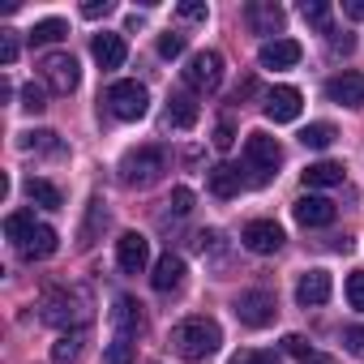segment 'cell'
<instances>
[{"mask_svg":"<svg viewBox=\"0 0 364 364\" xmlns=\"http://www.w3.org/2000/svg\"><path fill=\"white\" fill-rule=\"evenodd\" d=\"M171 210H176V215H189V210H193V189H185V185L171 189Z\"/></svg>","mask_w":364,"mask_h":364,"instance_id":"37","label":"cell"},{"mask_svg":"<svg viewBox=\"0 0 364 364\" xmlns=\"http://www.w3.org/2000/svg\"><path fill=\"white\" fill-rule=\"evenodd\" d=\"M304 364H334V360H330V355H309Z\"/></svg>","mask_w":364,"mask_h":364,"instance_id":"45","label":"cell"},{"mask_svg":"<svg viewBox=\"0 0 364 364\" xmlns=\"http://www.w3.org/2000/svg\"><path fill=\"white\" fill-rule=\"evenodd\" d=\"M90 309H95V300H90L86 287H52L43 296V321L60 326V330H69V326L82 330L90 321Z\"/></svg>","mask_w":364,"mask_h":364,"instance_id":"3","label":"cell"},{"mask_svg":"<svg viewBox=\"0 0 364 364\" xmlns=\"http://www.w3.org/2000/svg\"><path fill=\"white\" fill-rule=\"evenodd\" d=\"M185 82H189V90H219V82H223V56L219 52H198L189 60V69H185Z\"/></svg>","mask_w":364,"mask_h":364,"instance_id":"9","label":"cell"},{"mask_svg":"<svg viewBox=\"0 0 364 364\" xmlns=\"http://www.w3.org/2000/svg\"><path fill=\"white\" fill-rule=\"evenodd\" d=\"M176 14H180V18H185V22H206V14H210V9L202 5V0H185V5H180Z\"/></svg>","mask_w":364,"mask_h":364,"instance_id":"36","label":"cell"},{"mask_svg":"<svg viewBox=\"0 0 364 364\" xmlns=\"http://www.w3.org/2000/svg\"><path fill=\"white\" fill-rule=\"evenodd\" d=\"M82 355V330H73V334H60L56 343H52V360L56 364H73Z\"/></svg>","mask_w":364,"mask_h":364,"instance_id":"28","label":"cell"},{"mask_svg":"<svg viewBox=\"0 0 364 364\" xmlns=\"http://www.w3.org/2000/svg\"><path fill=\"white\" fill-rule=\"evenodd\" d=\"M163 171H167V150H163V146H137V150H129V154L120 159V180H124L129 189H150V185H159Z\"/></svg>","mask_w":364,"mask_h":364,"instance_id":"4","label":"cell"},{"mask_svg":"<svg viewBox=\"0 0 364 364\" xmlns=\"http://www.w3.org/2000/svg\"><path fill=\"white\" fill-rule=\"evenodd\" d=\"M245 159H249V171H253V185H266V180L279 171V163H283V146L270 133H249Z\"/></svg>","mask_w":364,"mask_h":364,"instance_id":"5","label":"cell"},{"mask_svg":"<svg viewBox=\"0 0 364 364\" xmlns=\"http://www.w3.org/2000/svg\"><path fill=\"white\" fill-rule=\"evenodd\" d=\"M300 56H304V48L296 39H270V43H262L257 65L262 69H291V65H300Z\"/></svg>","mask_w":364,"mask_h":364,"instance_id":"15","label":"cell"},{"mask_svg":"<svg viewBox=\"0 0 364 364\" xmlns=\"http://www.w3.org/2000/svg\"><path fill=\"white\" fill-rule=\"evenodd\" d=\"M219 343H223V330L210 317H185L180 326H171V347H176L180 360H193L198 364V360L215 355Z\"/></svg>","mask_w":364,"mask_h":364,"instance_id":"2","label":"cell"},{"mask_svg":"<svg viewBox=\"0 0 364 364\" xmlns=\"http://www.w3.org/2000/svg\"><path fill=\"white\" fill-rule=\"evenodd\" d=\"M300 176H304V185H309V189H334V185H343L347 167H343V163H330V159H321V163H309Z\"/></svg>","mask_w":364,"mask_h":364,"instance_id":"21","label":"cell"},{"mask_svg":"<svg viewBox=\"0 0 364 364\" xmlns=\"http://www.w3.org/2000/svg\"><path fill=\"white\" fill-rule=\"evenodd\" d=\"M90 52H95L99 69H120L124 56H129V43H124V35H107V31H103V35H95Z\"/></svg>","mask_w":364,"mask_h":364,"instance_id":"19","label":"cell"},{"mask_svg":"<svg viewBox=\"0 0 364 364\" xmlns=\"http://www.w3.org/2000/svg\"><path fill=\"white\" fill-rule=\"evenodd\" d=\"M39 69H43V82H48L56 95H73L77 82H82V69H77V60H73L69 52H48V56L39 60Z\"/></svg>","mask_w":364,"mask_h":364,"instance_id":"7","label":"cell"},{"mask_svg":"<svg viewBox=\"0 0 364 364\" xmlns=\"http://www.w3.org/2000/svg\"><path fill=\"white\" fill-rule=\"evenodd\" d=\"M245 18H249L253 35H283V22H287V14L274 5V0H253L245 9Z\"/></svg>","mask_w":364,"mask_h":364,"instance_id":"17","label":"cell"},{"mask_svg":"<svg viewBox=\"0 0 364 364\" xmlns=\"http://www.w3.org/2000/svg\"><path fill=\"white\" fill-rule=\"evenodd\" d=\"M116 262H120L124 274H141L146 262H150V240H146L141 232H124V236L116 240Z\"/></svg>","mask_w":364,"mask_h":364,"instance_id":"11","label":"cell"},{"mask_svg":"<svg viewBox=\"0 0 364 364\" xmlns=\"http://www.w3.org/2000/svg\"><path fill=\"white\" fill-rule=\"evenodd\" d=\"M232 146H236V129H232V120H223L215 129V150H232Z\"/></svg>","mask_w":364,"mask_h":364,"instance_id":"38","label":"cell"},{"mask_svg":"<svg viewBox=\"0 0 364 364\" xmlns=\"http://www.w3.org/2000/svg\"><path fill=\"white\" fill-rule=\"evenodd\" d=\"M283 351H287V355H300V360H309V355H313V351H309V343H304L300 334H287V338H283Z\"/></svg>","mask_w":364,"mask_h":364,"instance_id":"42","label":"cell"},{"mask_svg":"<svg viewBox=\"0 0 364 364\" xmlns=\"http://www.w3.org/2000/svg\"><path fill=\"white\" fill-rule=\"evenodd\" d=\"M198 116H202V107H198L193 95H171V103H167V124L171 129H193Z\"/></svg>","mask_w":364,"mask_h":364,"instance_id":"23","label":"cell"},{"mask_svg":"<svg viewBox=\"0 0 364 364\" xmlns=\"http://www.w3.org/2000/svg\"><path fill=\"white\" fill-rule=\"evenodd\" d=\"M326 99L338 107H364V73H338L326 82Z\"/></svg>","mask_w":364,"mask_h":364,"instance_id":"14","label":"cell"},{"mask_svg":"<svg viewBox=\"0 0 364 364\" xmlns=\"http://www.w3.org/2000/svg\"><path fill=\"white\" fill-rule=\"evenodd\" d=\"M300 14H304V22H309L313 31L330 35V5H326V0H304V5H300Z\"/></svg>","mask_w":364,"mask_h":364,"instance_id":"29","label":"cell"},{"mask_svg":"<svg viewBox=\"0 0 364 364\" xmlns=\"http://www.w3.org/2000/svg\"><path fill=\"white\" fill-rule=\"evenodd\" d=\"M150 283H154V291H176L180 283H185V257H176V253H163L159 262H154V274H150Z\"/></svg>","mask_w":364,"mask_h":364,"instance_id":"18","label":"cell"},{"mask_svg":"<svg viewBox=\"0 0 364 364\" xmlns=\"http://www.w3.org/2000/svg\"><path fill=\"white\" fill-rule=\"evenodd\" d=\"M22 189H26V198H31L35 206H43V210H60V206H65L60 189L52 185V180H43V176H31V180H26Z\"/></svg>","mask_w":364,"mask_h":364,"instance_id":"24","label":"cell"},{"mask_svg":"<svg viewBox=\"0 0 364 364\" xmlns=\"http://www.w3.org/2000/svg\"><path fill=\"white\" fill-rule=\"evenodd\" d=\"M343 14L351 22H364V0H343Z\"/></svg>","mask_w":364,"mask_h":364,"instance_id":"43","label":"cell"},{"mask_svg":"<svg viewBox=\"0 0 364 364\" xmlns=\"http://www.w3.org/2000/svg\"><path fill=\"white\" fill-rule=\"evenodd\" d=\"M228 364H274V355L270 351H236Z\"/></svg>","mask_w":364,"mask_h":364,"instance_id":"40","label":"cell"},{"mask_svg":"<svg viewBox=\"0 0 364 364\" xmlns=\"http://www.w3.org/2000/svg\"><path fill=\"white\" fill-rule=\"evenodd\" d=\"M65 35H69V26H65L60 18H43V22L31 26V43H35V48H43V43H60Z\"/></svg>","mask_w":364,"mask_h":364,"instance_id":"25","label":"cell"},{"mask_svg":"<svg viewBox=\"0 0 364 364\" xmlns=\"http://www.w3.org/2000/svg\"><path fill=\"white\" fill-rule=\"evenodd\" d=\"M18 60V31H0V65Z\"/></svg>","mask_w":364,"mask_h":364,"instance_id":"34","label":"cell"},{"mask_svg":"<svg viewBox=\"0 0 364 364\" xmlns=\"http://www.w3.org/2000/svg\"><path fill=\"white\" fill-rule=\"evenodd\" d=\"M189 48V35H180V31H167V35H159V56H167V60H176L180 52Z\"/></svg>","mask_w":364,"mask_h":364,"instance_id":"32","label":"cell"},{"mask_svg":"<svg viewBox=\"0 0 364 364\" xmlns=\"http://www.w3.org/2000/svg\"><path fill=\"white\" fill-rule=\"evenodd\" d=\"M107 107L116 120H141L150 112V90L141 82H112L107 86Z\"/></svg>","mask_w":364,"mask_h":364,"instance_id":"6","label":"cell"},{"mask_svg":"<svg viewBox=\"0 0 364 364\" xmlns=\"http://www.w3.org/2000/svg\"><path fill=\"white\" fill-rule=\"evenodd\" d=\"M334 137H338V133H334V124H326V120H317V124H304V129H300V141H304L309 150H326Z\"/></svg>","mask_w":364,"mask_h":364,"instance_id":"26","label":"cell"},{"mask_svg":"<svg viewBox=\"0 0 364 364\" xmlns=\"http://www.w3.org/2000/svg\"><path fill=\"white\" fill-rule=\"evenodd\" d=\"M343 343H347V351L364 355V326H347V330H343Z\"/></svg>","mask_w":364,"mask_h":364,"instance_id":"39","label":"cell"},{"mask_svg":"<svg viewBox=\"0 0 364 364\" xmlns=\"http://www.w3.org/2000/svg\"><path fill=\"white\" fill-rule=\"evenodd\" d=\"M112 326L120 338H137L141 334V304L133 296H116V309H112Z\"/></svg>","mask_w":364,"mask_h":364,"instance_id":"20","label":"cell"},{"mask_svg":"<svg viewBox=\"0 0 364 364\" xmlns=\"http://www.w3.org/2000/svg\"><path fill=\"white\" fill-rule=\"evenodd\" d=\"M347 300H351V309L364 313V270H351L347 274Z\"/></svg>","mask_w":364,"mask_h":364,"instance_id":"33","label":"cell"},{"mask_svg":"<svg viewBox=\"0 0 364 364\" xmlns=\"http://www.w3.org/2000/svg\"><path fill=\"white\" fill-rule=\"evenodd\" d=\"M291 215H296L300 228H330V223H334V202H330V198H313V193H304V198L291 206Z\"/></svg>","mask_w":364,"mask_h":364,"instance_id":"16","label":"cell"},{"mask_svg":"<svg viewBox=\"0 0 364 364\" xmlns=\"http://www.w3.org/2000/svg\"><path fill=\"white\" fill-rule=\"evenodd\" d=\"M116 5H112V0H86V5H82V18H107Z\"/></svg>","mask_w":364,"mask_h":364,"instance_id":"41","label":"cell"},{"mask_svg":"<svg viewBox=\"0 0 364 364\" xmlns=\"http://www.w3.org/2000/svg\"><path fill=\"white\" fill-rule=\"evenodd\" d=\"M5 236L14 240V249H18L26 262H43V257H52V253L60 249L56 228L35 223V215H31V210H14V215L5 219Z\"/></svg>","mask_w":364,"mask_h":364,"instance_id":"1","label":"cell"},{"mask_svg":"<svg viewBox=\"0 0 364 364\" xmlns=\"http://www.w3.org/2000/svg\"><path fill=\"white\" fill-rule=\"evenodd\" d=\"M43 107H48V103H43V90H39V86H22V112L35 116V112H43Z\"/></svg>","mask_w":364,"mask_h":364,"instance_id":"35","label":"cell"},{"mask_svg":"<svg viewBox=\"0 0 364 364\" xmlns=\"http://www.w3.org/2000/svg\"><path fill=\"white\" fill-rule=\"evenodd\" d=\"M300 107H304V95H300L296 86H274V90L266 95V116H270L274 124H291V120L300 116Z\"/></svg>","mask_w":364,"mask_h":364,"instance_id":"12","label":"cell"},{"mask_svg":"<svg viewBox=\"0 0 364 364\" xmlns=\"http://www.w3.org/2000/svg\"><path fill=\"white\" fill-rule=\"evenodd\" d=\"M330 48H334V52H343V56H347V52H351V48H355V43H351V35H343V39H334V43H330Z\"/></svg>","mask_w":364,"mask_h":364,"instance_id":"44","label":"cell"},{"mask_svg":"<svg viewBox=\"0 0 364 364\" xmlns=\"http://www.w3.org/2000/svg\"><path fill=\"white\" fill-rule=\"evenodd\" d=\"M240 240H245L249 253H262V257H266V253H279L287 236H283V228H279L274 219H253V223L240 232Z\"/></svg>","mask_w":364,"mask_h":364,"instance_id":"10","label":"cell"},{"mask_svg":"<svg viewBox=\"0 0 364 364\" xmlns=\"http://www.w3.org/2000/svg\"><path fill=\"white\" fill-rule=\"evenodd\" d=\"M206 185H210V193L215 198H236L240 189H245V180H240V171L232 167V163H219V167H210V176H206Z\"/></svg>","mask_w":364,"mask_h":364,"instance_id":"22","label":"cell"},{"mask_svg":"<svg viewBox=\"0 0 364 364\" xmlns=\"http://www.w3.org/2000/svg\"><path fill=\"white\" fill-rule=\"evenodd\" d=\"M330 291H334L330 270H304L300 283H296V304H300V309H317V304L330 300Z\"/></svg>","mask_w":364,"mask_h":364,"instance_id":"13","label":"cell"},{"mask_svg":"<svg viewBox=\"0 0 364 364\" xmlns=\"http://www.w3.org/2000/svg\"><path fill=\"white\" fill-rule=\"evenodd\" d=\"M103 223H107V210H103V202L95 198V202H90V215H86V223H82V232H77V245L90 249V245H95V232H99Z\"/></svg>","mask_w":364,"mask_h":364,"instance_id":"27","label":"cell"},{"mask_svg":"<svg viewBox=\"0 0 364 364\" xmlns=\"http://www.w3.org/2000/svg\"><path fill=\"white\" fill-rule=\"evenodd\" d=\"M22 150H48V154H65V141H60L56 133L39 129V133H26V137H22Z\"/></svg>","mask_w":364,"mask_h":364,"instance_id":"30","label":"cell"},{"mask_svg":"<svg viewBox=\"0 0 364 364\" xmlns=\"http://www.w3.org/2000/svg\"><path fill=\"white\" fill-rule=\"evenodd\" d=\"M133 347H137L133 338H120V334H116V338L107 343V351H103V364H133Z\"/></svg>","mask_w":364,"mask_h":364,"instance_id":"31","label":"cell"},{"mask_svg":"<svg viewBox=\"0 0 364 364\" xmlns=\"http://www.w3.org/2000/svg\"><path fill=\"white\" fill-rule=\"evenodd\" d=\"M274 313H279V304H274V296L262 291V287L240 291V300H236V317H240V326H249V330H266V326L274 321Z\"/></svg>","mask_w":364,"mask_h":364,"instance_id":"8","label":"cell"}]
</instances>
